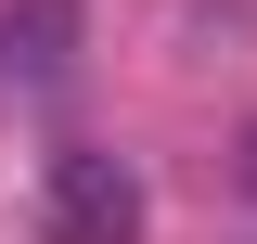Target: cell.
Instances as JSON below:
<instances>
[{
	"label": "cell",
	"mask_w": 257,
	"mask_h": 244,
	"mask_svg": "<svg viewBox=\"0 0 257 244\" xmlns=\"http://www.w3.org/2000/svg\"><path fill=\"white\" fill-rule=\"evenodd\" d=\"M155 231V193H142V154L116 142H64L39 167V244H142Z\"/></svg>",
	"instance_id": "6da1fadb"
},
{
	"label": "cell",
	"mask_w": 257,
	"mask_h": 244,
	"mask_svg": "<svg viewBox=\"0 0 257 244\" xmlns=\"http://www.w3.org/2000/svg\"><path fill=\"white\" fill-rule=\"evenodd\" d=\"M77 0H0V90H52L77 64Z\"/></svg>",
	"instance_id": "7a4b0ae2"
},
{
	"label": "cell",
	"mask_w": 257,
	"mask_h": 244,
	"mask_svg": "<svg viewBox=\"0 0 257 244\" xmlns=\"http://www.w3.org/2000/svg\"><path fill=\"white\" fill-rule=\"evenodd\" d=\"M231 193H244V206H257V116L231 129Z\"/></svg>",
	"instance_id": "3957f363"
}]
</instances>
